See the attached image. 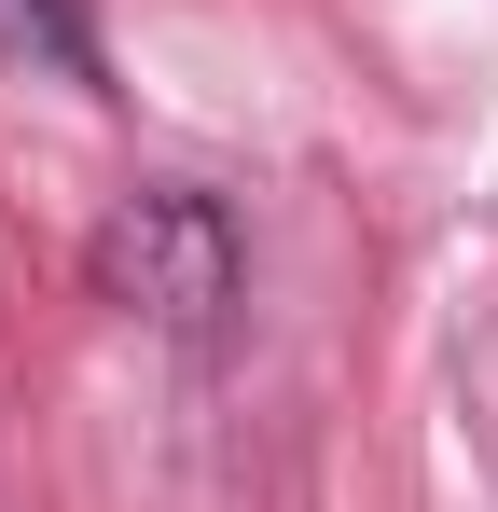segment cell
Instances as JSON below:
<instances>
[{
	"label": "cell",
	"mask_w": 498,
	"mask_h": 512,
	"mask_svg": "<svg viewBox=\"0 0 498 512\" xmlns=\"http://www.w3.org/2000/svg\"><path fill=\"white\" fill-rule=\"evenodd\" d=\"M83 277H97V305H125L153 333H222L236 291H249V236H236V208L208 180H139L83 236Z\"/></svg>",
	"instance_id": "6da1fadb"
},
{
	"label": "cell",
	"mask_w": 498,
	"mask_h": 512,
	"mask_svg": "<svg viewBox=\"0 0 498 512\" xmlns=\"http://www.w3.org/2000/svg\"><path fill=\"white\" fill-rule=\"evenodd\" d=\"M0 56H42L56 84H111V70H97V28H83V0H0Z\"/></svg>",
	"instance_id": "7a4b0ae2"
}]
</instances>
